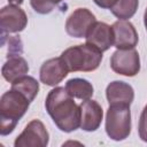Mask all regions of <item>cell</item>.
Returning a JSON list of instances; mask_svg holds the SVG:
<instances>
[{
	"instance_id": "8992f818",
	"label": "cell",
	"mask_w": 147,
	"mask_h": 147,
	"mask_svg": "<svg viewBox=\"0 0 147 147\" xmlns=\"http://www.w3.org/2000/svg\"><path fill=\"white\" fill-rule=\"evenodd\" d=\"M49 141V134L39 119H32L15 139V147H46Z\"/></svg>"
},
{
	"instance_id": "5bb4252c",
	"label": "cell",
	"mask_w": 147,
	"mask_h": 147,
	"mask_svg": "<svg viewBox=\"0 0 147 147\" xmlns=\"http://www.w3.org/2000/svg\"><path fill=\"white\" fill-rule=\"evenodd\" d=\"M8 57L9 59L7 60V62L2 65L1 74L2 77L11 84L16 79H18L22 76H25L29 72V65L26 60L20 55H10Z\"/></svg>"
},
{
	"instance_id": "30bf717a",
	"label": "cell",
	"mask_w": 147,
	"mask_h": 147,
	"mask_svg": "<svg viewBox=\"0 0 147 147\" xmlns=\"http://www.w3.org/2000/svg\"><path fill=\"white\" fill-rule=\"evenodd\" d=\"M69 72L70 71L65 65L64 61L61 59V56H59V57L49 59L41 64L39 77H40V82L44 83L45 85L55 86L60 84L68 76Z\"/></svg>"
},
{
	"instance_id": "277c9868",
	"label": "cell",
	"mask_w": 147,
	"mask_h": 147,
	"mask_svg": "<svg viewBox=\"0 0 147 147\" xmlns=\"http://www.w3.org/2000/svg\"><path fill=\"white\" fill-rule=\"evenodd\" d=\"M106 132L115 141L126 139L131 132L130 106H109L106 114Z\"/></svg>"
},
{
	"instance_id": "6da1fadb",
	"label": "cell",
	"mask_w": 147,
	"mask_h": 147,
	"mask_svg": "<svg viewBox=\"0 0 147 147\" xmlns=\"http://www.w3.org/2000/svg\"><path fill=\"white\" fill-rule=\"evenodd\" d=\"M45 108L62 132H72L80 126V108L65 87H55L48 92Z\"/></svg>"
},
{
	"instance_id": "7402d4cb",
	"label": "cell",
	"mask_w": 147,
	"mask_h": 147,
	"mask_svg": "<svg viewBox=\"0 0 147 147\" xmlns=\"http://www.w3.org/2000/svg\"><path fill=\"white\" fill-rule=\"evenodd\" d=\"M144 23H145V28H146V31H147V8H146L145 14H144Z\"/></svg>"
},
{
	"instance_id": "ba28073f",
	"label": "cell",
	"mask_w": 147,
	"mask_h": 147,
	"mask_svg": "<svg viewBox=\"0 0 147 147\" xmlns=\"http://www.w3.org/2000/svg\"><path fill=\"white\" fill-rule=\"evenodd\" d=\"M0 24L2 33H17L25 29L28 17L20 6L9 3L0 10Z\"/></svg>"
},
{
	"instance_id": "9a60e30c",
	"label": "cell",
	"mask_w": 147,
	"mask_h": 147,
	"mask_svg": "<svg viewBox=\"0 0 147 147\" xmlns=\"http://www.w3.org/2000/svg\"><path fill=\"white\" fill-rule=\"evenodd\" d=\"M65 88L68 93L76 99L80 100H87L91 99V96L94 93L92 84L83 78H72L69 79L65 84Z\"/></svg>"
},
{
	"instance_id": "9c48e42d",
	"label": "cell",
	"mask_w": 147,
	"mask_h": 147,
	"mask_svg": "<svg viewBox=\"0 0 147 147\" xmlns=\"http://www.w3.org/2000/svg\"><path fill=\"white\" fill-rule=\"evenodd\" d=\"M114 46L117 49L134 48L138 44L139 37L134 25L127 20H118L113 25Z\"/></svg>"
},
{
	"instance_id": "4fadbf2b",
	"label": "cell",
	"mask_w": 147,
	"mask_h": 147,
	"mask_svg": "<svg viewBox=\"0 0 147 147\" xmlns=\"http://www.w3.org/2000/svg\"><path fill=\"white\" fill-rule=\"evenodd\" d=\"M106 96L109 106H130L134 99V91L130 84L122 80H114L107 86Z\"/></svg>"
},
{
	"instance_id": "3957f363",
	"label": "cell",
	"mask_w": 147,
	"mask_h": 147,
	"mask_svg": "<svg viewBox=\"0 0 147 147\" xmlns=\"http://www.w3.org/2000/svg\"><path fill=\"white\" fill-rule=\"evenodd\" d=\"M61 59L70 72H90L96 70L101 64L102 52L86 42L67 48L62 52Z\"/></svg>"
},
{
	"instance_id": "5b68a950",
	"label": "cell",
	"mask_w": 147,
	"mask_h": 147,
	"mask_svg": "<svg viewBox=\"0 0 147 147\" xmlns=\"http://www.w3.org/2000/svg\"><path fill=\"white\" fill-rule=\"evenodd\" d=\"M110 68L114 72L126 77H133L140 71L139 53L134 48L117 49L110 57Z\"/></svg>"
},
{
	"instance_id": "d6986e66",
	"label": "cell",
	"mask_w": 147,
	"mask_h": 147,
	"mask_svg": "<svg viewBox=\"0 0 147 147\" xmlns=\"http://www.w3.org/2000/svg\"><path fill=\"white\" fill-rule=\"evenodd\" d=\"M138 132L139 137L142 141L147 142V105L144 107L140 118H139V125H138Z\"/></svg>"
},
{
	"instance_id": "7c38bea8",
	"label": "cell",
	"mask_w": 147,
	"mask_h": 147,
	"mask_svg": "<svg viewBox=\"0 0 147 147\" xmlns=\"http://www.w3.org/2000/svg\"><path fill=\"white\" fill-rule=\"evenodd\" d=\"M86 42L96 47L102 53L114 46V33L110 25L105 22H95L85 37Z\"/></svg>"
},
{
	"instance_id": "e0dca14e",
	"label": "cell",
	"mask_w": 147,
	"mask_h": 147,
	"mask_svg": "<svg viewBox=\"0 0 147 147\" xmlns=\"http://www.w3.org/2000/svg\"><path fill=\"white\" fill-rule=\"evenodd\" d=\"M138 6L139 0H116L110 11L118 20H129L136 14Z\"/></svg>"
},
{
	"instance_id": "ffe728a7",
	"label": "cell",
	"mask_w": 147,
	"mask_h": 147,
	"mask_svg": "<svg viewBox=\"0 0 147 147\" xmlns=\"http://www.w3.org/2000/svg\"><path fill=\"white\" fill-rule=\"evenodd\" d=\"M93 1L95 2L96 6H99L100 8H105V9H110L116 2V0H93Z\"/></svg>"
},
{
	"instance_id": "8fae6325",
	"label": "cell",
	"mask_w": 147,
	"mask_h": 147,
	"mask_svg": "<svg viewBox=\"0 0 147 147\" xmlns=\"http://www.w3.org/2000/svg\"><path fill=\"white\" fill-rule=\"evenodd\" d=\"M80 108V127L84 131L93 132L99 129L102 122L103 111L101 106L91 99L83 100L79 105Z\"/></svg>"
},
{
	"instance_id": "ac0fdd59",
	"label": "cell",
	"mask_w": 147,
	"mask_h": 147,
	"mask_svg": "<svg viewBox=\"0 0 147 147\" xmlns=\"http://www.w3.org/2000/svg\"><path fill=\"white\" fill-rule=\"evenodd\" d=\"M62 0H30L31 7L38 14H49Z\"/></svg>"
},
{
	"instance_id": "52a82bcc",
	"label": "cell",
	"mask_w": 147,
	"mask_h": 147,
	"mask_svg": "<svg viewBox=\"0 0 147 147\" xmlns=\"http://www.w3.org/2000/svg\"><path fill=\"white\" fill-rule=\"evenodd\" d=\"M96 22L94 14L87 8H77L65 21V31L70 37L85 38Z\"/></svg>"
},
{
	"instance_id": "7a4b0ae2",
	"label": "cell",
	"mask_w": 147,
	"mask_h": 147,
	"mask_svg": "<svg viewBox=\"0 0 147 147\" xmlns=\"http://www.w3.org/2000/svg\"><path fill=\"white\" fill-rule=\"evenodd\" d=\"M30 106V100L21 92L10 88L0 99V133L7 136L14 131L18 121Z\"/></svg>"
},
{
	"instance_id": "44dd1931",
	"label": "cell",
	"mask_w": 147,
	"mask_h": 147,
	"mask_svg": "<svg viewBox=\"0 0 147 147\" xmlns=\"http://www.w3.org/2000/svg\"><path fill=\"white\" fill-rule=\"evenodd\" d=\"M23 1L24 0H8V2L10 5H17V6H20L21 3H23Z\"/></svg>"
},
{
	"instance_id": "2e32d148",
	"label": "cell",
	"mask_w": 147,
	"mask_h": 147,
	"mask_svg": "<svg viewBox=\"0 0 147 147\" xmlns=\"http://www.w3.org/2000/svg\"><path fill=\"white\" fill-rule=\"evenodd\" d=\"M11 88L21 92L23 95H25L30 102L34 100V98L38 94L39 91V83L31 76H22L15 82L11 83Z\"/></svg>"
}]
</instances>
